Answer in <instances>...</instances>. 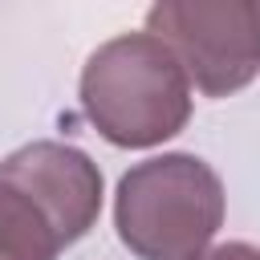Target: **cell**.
Wrapping results in <instances>:
<instances>
[{
  "label": "cell",
  "mask_w": 260,
  "mask_h": 260,
  "mask_svg": "<svg viewBox=\"0 0 260 260\" xmlns=\"http://www.w3.org/2000/svg\"><path fill=\"white\" fill-rule=\"evenodd\" d=\"M102 171L69 142H28L0 158V260H57L102 211Z\"/></svg>",
  "instance_id": "obj_2"
},
{
  "label": "cell",
  "mask_w": 260,
  "mask_h": 260,
  "mask_svg": "<svg viewBox=\"0 0 260 260\" xmlns=\"http://www.w3.org/2000/svg\"><path fill=\"white\" fill-rule=\"evenodd\" d=\"M223 215V179L187 150L134 162L114 191L118 240L138 260H195L211 248Z\"/></svg>",
  "instance_id": "obj_3"
},
{
  "label": "cell",
  "mask_w": 260,
  "mask_h": 260,
  "mask_svg": "<svg viewBox=\"0 0 260 260\" xmlns=\"http://www.w3.org/2000/svg\"><path fill=\"white\" fill-rule=\"evenodd\" d=\"M77 93L89 126L122 150L162 146L191 122V81L146 28L102 41L81 65Z\"/></svg>",
  "instance_id": "obj_1"
},
{
  "label": "cell",
  "mask_w": 260,
  "mask_h": 260,
  "mask_svg": "<svg viewBox=\"0 0 260 260\" xmlns=\"http://www.w3.org/2000/svg\"><path fill=\"white\" fill-rule=\"evenodd\" d=\"M146 32L203 98H228L260 73V0H162L146 8Z\"/></svg>",
  "instance_id": "obj_4"
},
{
  "label": "cell",
  "mask_w": 260,
  "mask_h": 260,
  "mask_svg": "<svg viewBox=\"0 0 260 260\" xmlns=\"http://www.w3.org/2000/svg\"><path fill=\"white\" fill-rule=\"evenodd\" d=\"M195 260H260V248L248 240H223V244H211L207 252H199Z\"/></svg>",
  "instance_id": "obj_5"
}]
</instances>
